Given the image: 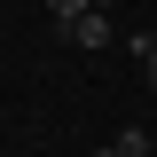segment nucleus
<instances>
[{"label": "nucleus", "mask_w": 157, "mask_h": 157, "mask_svg": "<svg viewBox=\"0 0 157 157\" xmlns=\"http://www.w3.org/2000/svg\"><path fill=\"white\" fill-rule=\"evenodd\" d=\"M63 39L94 55V47H110V16H94V8H86V16H71V24H63Z\"/></svg>", "instance_id": "f257e3e1"}, {"label": "nucleus", "mask_w": 157, "mask_h": 157, "mask_svg": "<svg viewBox=\"0 0 157 157\" xmlns=\"http://www.w3.org/2000/svg\"><path fill=\"white\" fill-rule=\"evenodd\" d=\"M134 63L149 71V94H157V32H134Z\"/></svg>", "instance_id": "f03ea898"}, {"label": "nucleus", "mask_w": 157, "mask_h": 157, "mask_svg": "<svg viewBox=\"0 0 157 157\" xmlns=\"http://www.w3.org/2000/svg\"><path fill=\"white\" fill-rule=\"evenodd\" d=\"M110 149H118V157H149V134H141V126H126V134H118Z\"/></svg>", "instance_id": "7ed1b4c3"}, {"label": "nucleus", "mask_w": 157, "mask_h": 157, "mask_svg": "<svg viewBox=\"0 0 157 157\" xmlns=\"http://www.w3.org/2000/svg\"><path fill=\"white\" fill-rule=\"evenodd\" d=\"M47 8H55V16L71 24V16H86V8H94V0H47Z\"/></svg>", "instance_id": "20e7f679"}, {"label": "nucleus", "mask_w": 157, "mask_h": 157, "mask_svg": "<svg viewBox=\"0 0 157 157\" xmlns=\"http://www.w3.org/2000/svg\"><path fill=\"white\" fill-rule=\"evenodd\" d=\"M86 157H118V149H86Z\"/></svg>", "instance_id": "39448f33"}, {"label": "nucleus", "mask_w": 157, "mask_h": 157, "mask_svg": "<svg viewBox=\"0 0 157 157\" xmlns=\"http://www.w3.org/2000/svg\"><path fill=\"white\" fill-rule=\"evenodd\" d=\"M94 8H118V0H94Z\"/></svg>", "instance_id": "423d86ee"}]
</instances>
